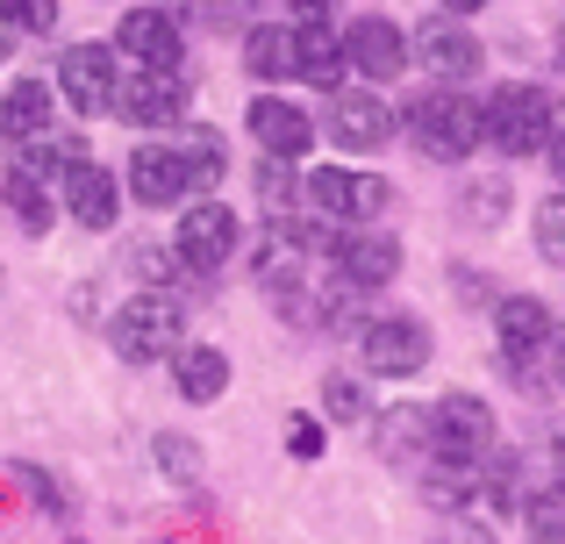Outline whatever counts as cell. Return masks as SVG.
Returning a JSON list of instances; mask_svg holds the SVG:
<instances>
[{
	"label": "cell",
	"instance_id": "cell-1",
	"mask_svg": "<svg viewBox=\"0 0 565 544\" xmlns=\"http://www.w3.org/2000/svg\"><path fill=\"white\" fill-rule=\"evenodd\" d=\"M408 137L423 143L429 158L458 166V158H472L487 143V108H480V100H466L458 86H429V94L408 100Z\"/></svg>",
	"mask_w": 565,
	"mask_h": 544
},
{
	"label": "cell",
	"instance_id": "cell-2",
	"mask_svg": "<svg viewBox=\"0 0 565 544\" xmlns=\"http://www.w3.org/2000/svg\"><path fill=\"white\" fill-rule=\"evenodd\" d=\"M480 108H487V137H494V151H509V158L552 151V137H558V100L544 94V86L509 79V86H494V100H480Z\"/></svg>",
	"mask_w": 565,
	"mask_h": 544
},
{
	"label": "cell",
	"instance_id": "cell-3",
	"mask_svg": "<svg viewBox=\"0 0 565 544\" xmlns=\"http://www.w3.org/2000/svg\"><path fill=\"white\" fill-rule=\"evenodd\" d=\"M180 337H186V316H180V301H172V294H158V287L129 294V301L115 308V322H108V344L122 351L129 365L172 359V351H180Z\"/></svg>",
	"mask_w": 565,
	"mask_h": 544
},
{
	"label": "cell",
	"instance_id": "cell-4",
	"mask_svg": "<svg viewBox=\"0 0 565 544\" xmlns=\"http://www.w3.org/2000/svg\"><path fill=\"white\" fill-rule=\"evenodd\" d=\"M236 244H244V223L222 201H193V209H180V223H172V258L186 273H222L236 258Z\"/></svg>",
	"mask_w": 565,
	"mask_h": 544
},
{
	"label": "cell",
	"instance_id": "cell-5",
	"mask_svg": "<svg viewBox=\"0 0 565 544\" xmlns=\"http://www.w3.org/2000/svg\"><path fill=\"white\" fill-rule=\"evenodd\" d=\"M429 451H437L444 466H480L487 451H494V408H487L480 394H444V402L429 408Z\"/></svg>",
	"mask_w": 565,
	"mask_h": 544
},
{
	"label": "cell",
	"instance_id": "cell-6",
	"mask_svg": "<svg viewBox=\"0 0 565 544\" xmlns=\"http://www.w3.org/2000/svg\"><path fill=\"white\" fill-rule=\"evenodd\" d=\"M115 86H122V65H115L108 43H72L57 51V94L79 115H115Z\"/></svg>",
	"mask_w": 565,
	"mask_h": 544
},
{
	"label": "cell",
	"instance_id": "cell-7",
	"mask_svg": "<svg viewBox=\"0 0 565 544\" xmlns=\"http://www.w3.org/2000/svg\"><path fill=\"white\" fill-rule=\"evenodd\" d=\"M359 359H365L373 380H408V373L429 365V330L415 316H380V322L359 330Z\"/></svg>",
	"mask_w": 565,
	"mask_h": 544
},
{
	"label": "cell",
	"instance_id": "cell-8",
	"mask_svg": "<svg viewBox=\"0 0 565 544\" xmlns=\"http://www.w3.org/2000/svg\"><path fill=\"white\" fill-rule=\"evenodd\" d=\"M115 115L137 129H180L186 122V79L180 72H122V86H115Z\"/></svg>",
	"mask_w": 565,
	"mask_h": 544
},
{
	"label": "cell",
	"instance_id": "cell-9",
	"mask_svg": "<svg viewBox=\"0 0 565 544\" xmlns=\"http://www.w3.org/2000/svg\"><path fill=\"white\" fill-rule=\"evenodd\" d=\"M308 201L322 209V223H373L386 209V180L351 172V166H316L308 172Z\"/></svg>",
	"mask_w": 565,
	"mask_h": 544
},
{
	"label": "cell",
	"instance_id": "cell-10",
	"mask_svg": "<svg viewBox=\"0 0 565 544\" xmlns=\"http://www.w3.org/2000/svg\"><path fill=\"white\" fill-rule=\"evenodd\" d=\"M244 122H250V137H258V151L279 158V166H301V158L316 151V115L294 108V100H279V94H258Z\"/></svg>",
	"mask_w": 565,
	"mask_h": 544
},
{
	"label": "cell",
	"instance_id": "cell-11",
	"mask_svg": "<svg viewBox=\"0 0 565 544\" xmlns=\"http://www.w3.org/2000/svg\"><path fill=\"white\" fill-rule=\"evenodd\" d=\"M330 258H337V279H344L351 294H373L401 273V244L386 237V230H337Z\"/></svg>",
	"mask_w": 565,
	"mask_h": 544
},
{
	"label": "cell",
	"instance_id": "cell-12",
	"mask_svg": "<svg viewBox=\"0 0 565 544\" xmlns=\"http://www.w3.org/2000/svg\"><path fill=\"white\" fill-rule=\"evenodd\" d=\"M57 209H65L79 230H115V209H122V180H115L108 166H94V158H79V166L57 180Z\"/></svg>",
	"mask_w": 565,
	"mask_h": 544
},
{
	"label": "cell",
	"instance_id": "cell-13",
	"mask_svg": "<svg viewBox=\"0 0 565 544\" xmlns=\"http://www.w3.org/2000/svg\"><path fill=\"white\" fill-rule=\"evenodd\" d=\"M408 57H423L444 86H458V79H472V72H480V36H472L466 22H451V14H429V22L415 29V51Z\"/></svg>",
	"mask_w": 565,
	"mask_h": 544
},
{
	"label": "cell",
	"instance_id": "cell-14",
	"mask_svg": "<svg viewBox=\"0 0 565 544\" xmlns=\"http://www.w3.org/2000/svg\"><path fill=\"white\" fill-rule=\"evenodd\" d=\"M344 57L365 79H401V72H408V36H401L386 14H359V22L344 29Z\"/></svg>",
	"mask_w": 565,
	"mask_h": 544
},
{
	"label": "cell",
	"instance_id": "cell-15",
	"mask_svg": "<svg viewBox=\"0 0 565 544\" xmlns=\"http://www.w3.org/2000/svg\"><path fill=\"white\" fill-rule=\"evenodd\" d=\"M115 51H129L143 72H180V22L166 8H129L115 29Z\"/></svg>",
	"mask_w": 565,
	"mask_h": 544
},
{
	"label": "cell",
	"instance_id": "cell-16",
	"mask_svg": "<svg viewBox=\"0 0 565 544\" xmlns=\"http://www.w3.org/2000/svg\"><path fill=\"white\" fill-rule=\"evenodd\" d=\"M122 180H129V194H137L143 209H172V201H186V172H180V158H172V143H137L129 166H122Z\"/></svg>",
	"mask_w": 565,
	"mask_h": 544
},
{
	"label": "cell",
	"instance_id": "cell-17",
	"mask_svg": "<svg viewBox=\"0 0 565 544\" xmlns=\"http://www.w3.org/2000/svg\"><path fill=\"white\" fill-rule=\"evenodd\" d=\"M330 137L344 143V151H380V143L394 137V108H386L380 94H337L330 100Z\"/></svg>",
	"mask_w": 565,
	"mask_h": 544
},
{
	"label": "cell",
	"instance_id": "cell-18",
	"mask_svg": "<svg viewBox=\"0 0 565 544\" xmlns=\"http://www.w3.org/2000/svg\"><path fill=\"white\" fill-rule=\"evenodd\" d=\"M494 337L515 365L537 359V351H552V308H544L537 294H509V301L494 308Z\"/></svg>",
	"mask_w": 565,
	"mask_h": 544
},
{
	"label": "cell",
	"instance_id": "cell-19",
	"mask_svg": "<svg viewBox=\"0 0 565 544\" xmlns=\"http://www.w3.org/2000/svg\"><path fill=\"white\" fill-rule=\"evenodd\" d=\"M51 122H57V100L43 79H14L0 94V143H36V137H51Z\"/></svg>",
	"mask_w": 565,
	"mask_h": 544
},
{
	"label": "cell",
	"instance_id": "cell-20",
	"mask_svg": "<svg viewBox=\"0 0 565 544\" xmlns=\"http://www.w3.org/2000/svg\"><path fill=\"white\" fill-rule=\"evenodd\" d=\"M172 387H180V402H193V408L222 402V387H230V359H222L215 344H180V351H172Z\"/></svg>",
	"mask_w": 565,
	"mask_h": 544
},
{
	"label": "cell",
	"instance_id": "cell-21",
	"mask_svg": "<svg viewBox=\"0 0 565 544\" xmlns=\"http://www.w3.org/2000/svg\"><path fill=\"white\" fill-rule=\"evenodd\" d=\"M344 36H337L330 22H301L294 29V79H308V86H337L344 79Z\"/></svg>",
	"mask_w": 565,
	"mask_h": 544
},
{
	"label": "cell",
	"instance_id": "cell-22",
	"mask_svg": "<svg viewBox=\"0 0 565 544\" xmlns=\"http://www.w3.org/2000/svg\"><path fill=\"white\" fill-rule=\"evenodd\" d=\"M172 158H180V172H186V194H215L222 186V172H230V158H222V137L215 129H201V122H180V137H172Z\"/></svg>",
	"mask_w": 565,
	"mask_h": 544
},
{
	"label": "cell",
	"instance_id": "cell-23",
	"mask_svg": "<svg viewBox=\"0 0 565 544\" xmlns=\"http://www.w3.org/2000/svg\"><path fill=\"white\" fill-rule=\"evenodd\" d=\"M244 72L250 79H294V29L287 22H258L244 36Z\"/></svg>",
	"mask_w": 565,
	"mask_h": 544
},
{
	"label": "cell",
	"instance_id": "cell-24",
	"mask_svg": "<svg viewBox=\"0 0 565 544\" xmlns=\"http://www.w3.org/2000/svg\"><path fill=\"white\" fill-rule=\"evenodd\" d=\"M79 158L86 151L72 137H57V129H51V137H36V143H22V172H29V180H65Z\"/></svg>",
	"mask_w": 565,
	"mask_h": 544
},
{
	"label": "cell",
	"instance_id": "cell-25",
	"mask_svg": "<svg viewBox=\"0 0 565 544\" xmlns=\"http://www.w3.org/2000/svg\"><path fill=\"white\" fill-rule=\"evenodd\" d=\"M8 201H14V215H22V230H29V237H43V230L57 223V201L43 194V180H29L22 166L8 172Z\"/></svg>",
	"mask_w": 565,
	"mask_h": 544
},
{
	"label": "cell",
	"instance_id": "cell-26",
	"mask_svg": "<svg viewBox=\"0 0 565 544\" xmlns=\"http://www.w3.org/2000/svg\"><path fill=\"white\" fill-rule=\"evenodd\" d=\"M523 531L537 544H565V480H558V488H537L523 502Z\"/></svg>",
	"mask_w": 565,
	"mask_h": 544
},
{
	"label": "cell",
	"instance_id": "cell-27",
	"mask_svg": "<svg viewBox=\"0 0 565 544\" xmlns=\"http://www.w3.org/2000/svg\"><path fill=\"white\" fill-rule=\"evenodd\" d=\"M415 445H429V416L423 408H386L380 416V451L386 459H408Z\"/></svg>",
	"mask_w": 565,
	"mask_h": 544
},
{
	"label": "cell",
	"instance_id": "cell-28",
	"mask_svg": "<svg viewBox=\"0 0 565 544\" xmlns=\"http://www.w3.org/2000/svg\"><path fill=\"white\" fill-rule=\"evenodd\" d=\"M8 480H14V488H22V494H29V502H36V509H43V516H65V488H57V480L43 473V466L14 459V466H8Z\"/></svg>",
	"mask_w": 565,
	"mask_h": 544
},
{
	"label": "cell",
	"instance_id": "cell-29",
	"mask_svg": "<svg viewBox=\"0 0 565 544\" xmlns=\"http://www.w3.org/2000/svg\"><path fill=\"white\" fill-rule=\"evenodd\" d=\"M0 22L14 36H51L57 29V0H0Z\"/></svg>",
	"mask_w": 565,
	"mask_h": 544
},
{
	"label": "cell",
	"instance_id": "cell-30",
	"mask_svg": "<svg viewBox=\"0 0 565 544\" xmlns=\"http://www.w3.org/2000/svg\"><path fill=\"white\" fill-rule=\"evenodd\" d=\"M193 451H201V445H193V437H158V473H166V480H180V488H193V480H201V459H193Z\"/></svg>",
	"mask_w": 565,
	"mask_h": 544
},
{
	"label": "cell",
	"instance_id": "cell-31",
	"mask_svg": "<svg viewBox=\"0 0 565 544\" xmlns=\"http://www.w3.org/2000/svg\"><path fill=\"white\" fill-rule=\"evenodd\" d=\"M322 416H330V423H365L373 402H365L359 380H330V387H322Z\"/></svg>",
	"mask_w": 565,
	"mask_h": 544
},
{
	"label": "cell",
	"instance_id": "cell-32",
	"mask_svg": "<svg viewBox=\"0 0 565 544\" xmlns=\"http://www.w3.org/2000/svg\"><path fill=\"white\" fill-rule=\"evenodd\" d=\"M294 194H301V186H294V166H279V158H265V166H258V201H265V209L279 215V223H287Z\"/></svg>",
	"mask_w": 565,
	"mask_h": 544
},
{
	"label": "cell",
	"instance_id": "cell-33",
	"mask_svg": "<svg viewBox=\"0 0 565 544\" xmlns=\"http://www.w3.org/2000/svg\"><path fill=\"white\" fill-rule=\"evenodd\" d=\"M537 252L565 266V194H552V201L537 209Z\"/></svg>",
	"mask_w": 565,
	"mask_h": 544
},
{
	"label": "cell",
	"instance_id": "cell-34",
	"mask_svg": "<svg viewBox=\"0 0 565 544\" xmlns=\"http://www.w3.org/2000/svg\"><path fill=\"white\" fill-rule=\"evenodd\" d=\"M287 451H294V459H322V423L316 416H294L287 423Z\"/></svg>",
	"mask_w": 565,
	"mask_h": 544
},
{
	"label": "cell",
	"instance_id": "cell-35",
	"mask_svg": "<svg viewBox=\"0 0 565 544\" xmlns=\"http://www.w3.org/2000/svg\"><path fill=\"white\" fill-rule=\"evenodd\" d=\"M294 8H301V22H322V14H330V0H294Z\"/></svg>",
	"mask_w": 565,
	"mask_h": 544
},
{
	"label": "cell",
	"instance_id": "cell-36",
	"mask_svg": "<svg viewBox=\"0 0 565 544\" xmlns=\"http://www.w3.org/2000/svg\"><path fill=\"white\" fill-rule=\"evenodd\" d=\"M552 365H558V380H565V330H552Z\"/></svg>",
	"mask_w": 565,
	"mask_h": 544
},
{
	"label": "cell",
	"instance_id": "cell-37",
	"mask_svg": "<svg viewBox=\"0 0 565 544\" xmlns=\"http://www.w3.org/2000/svg\"><path fill=\"white\" fill-rule=\"evenodd\" d=\"M444 8H451V14H480L487 0H444Z\"/></svg>",
	"mask_w": 565,
	"mask_h": 544
},
{
	"label": "cell",
	"instance_id": "cell-38",
	"mask_svg": "<svg viewBox=\"0 0 565 544\" xmlns=\"http://www.w3.org/2000/svg\"><path fill=\"white\" fill-rule=\"evenodd\" d=\"M552 166L565 172V129H558V137H552Z\"/></svg>",
	"mask_w": 565,
	"mask_h": 544
},
{
	"label": "cell",
	"instance_id": "cell-39",
	"mask_svg": "<svg viewBox=\"0 0 565 544\" xmlns=\"http://www.w3.org/2000/svg\"><path fill=\"white\" fill-rule=\"evenodd\" d=\"M8 51H14V29H8V22H0V57H8Z\"/></svg>",
	"mask_w": 565,
	"mask_h": 544
},
{
	"label": "cell",
	"instance_id": "cell-40",
	"mask_svg": "<svg viewBox=\"0 0 565 544\" xmlns=\"http://www.w3.org/2000/svg\"><path fill=\"white\" fill-rule=\"evenodd\" d=\"M558 459H565V430H558Z\"/></svg>",
	"mask_w": 565,
	"mask_h": 544
},
{
	"label": "cell",
	"instance_id": "cell-41",
	"mask_svg": "<svg viewBox=\"0 0 565 544\" xmlns=\"http://www.w3.org/2000/svg\"><path fill=\"white\" fill-rule=\"evenodd\" d=\"M558 65H565V36H558Z\"/></svg>",
	"mask_w": 565,
	"mask_h": 544
},
{
	"label": "cell",
	"instance_id": "cell-42",
	"mask_svg": "<svg viewBox=\"0 0 565 544\" xmlns=\"http://www.w3.org/2000/svg\"><path fill=\"white\" fill-rule=\"evenodd\" d=\"M72 544H79V537H72Z\"/></svg>",
	"mask_w": 565,
	"mask_h": 544
}]
</instances>
